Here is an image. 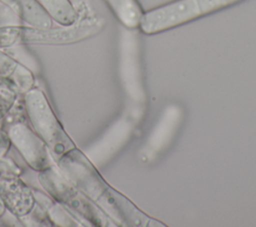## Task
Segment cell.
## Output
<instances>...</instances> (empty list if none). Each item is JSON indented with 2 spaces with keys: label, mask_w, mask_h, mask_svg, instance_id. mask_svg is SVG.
I'll return each mask as SVG.
<instances>
[{
  "label": "cell",
  "mask_w": 256,
  "mask_h": 227,
  "mask_svg": "<svg viewBox=\"0 0 256 227\" xmlns=\"http://www.w3.org/2000/svg\"><path fill=\"white\" fill-rule=\"evenodd\" d=\"M63 174L116 224L148 225L149 218L126 197L113 189L99 174L94 164L77 147L56 160Z\"/></svg>",
  "instance_id": "obj_1"
},
{
  "label": "cell",
  "mask_w": 256,
  "mask_h": 227,
  "mask_svg": "<svg viewBox=\"0 0 256 227\" xmlns=\"http://www.w3.org/2000/svg\"><path fill=\"white\" fill-rule=\"evenodd\" d=\"M37 179L44 191L67 208L84 226H116L117 224L58 168L52 164L37 172Z\"/></svg>",
  "instance_id": "obj_2"
},
{
  "label": "cell",
  "mask_w": 256,
  "mask_h": 227,
  "mask_svg": "<svg viewBox=\"0 0 256 227\" xmlns=\"http://www.w3.org/2000/svg\"><path fill=\"white\" fill-rule=\"evenodd\" d=\"M240 0H174L144 12L139 28L145 34H156L208 15Z\"/></svg>",
  "instance_id": "obj_3"
},
{
  "label": "cell",
  "mask_w": 256,
  "mask_h": 227,
  "mask_svg": "<svg viewBox=\"0 0 256 227\" xmlns=\"http://www.w3.org/2000/svg\"><path fill=\"white\" fill-rule=\"evenodd\" d=\"M23 100L29 124L44 140L55 160L76 147L40 88L33 87L23 95Z\"/></svg>",
  "instance_id": "obj_4"
},
{
  "label": "cell",
  "mask_w": 256,
  "mask_h": 227,
  "mask_svg": "<svg viewBox=\"0 0 256 227\" xmlns=\"http://www.w3.org/2000/svg\"><path fill=\"white\" fill-rule=\"evenodd\" d=\"M132 30L134 29H127L121 40L120 79L127 100L126 112L141 120L145 112L147 96L143 83L138 39Z\"/></svg>",
  "instance_id": "obj_5"
},
{
  "label": "cell",
  "mask_w": 256,
  "mask_h": 227,
  "mask_svg": "<svg viewBox=\"0 0 256 227\" xmlns=\"http://www.w3.org/2000/svg\"><path fill=\"white\" fill-rule=\"evenodd\" d=\"M78 10V9H77ZM77 20L69 25L53 26L48 29H38L22 26L21 42L36 44H69L84 40L100 32L105 21L85 11L79 12Z\"/></svg>",
  "instance_id": "obj_6"
},
{
  "label": "cell",
  "mask_w": 256,
  "mask_h": 227,
  "mask_svg": "<svg viewBox=\"0 0 256 227\" xmlns=\"http://www.w3.org/2000/svg\"><path fill=\"white\" fill-rule=\"evenodd\" d=\"M7 132L12 145L32 170L39 172L53 164L48 146L29 122L15 123Z\"/></svg>",
  "instance_id": "obj_7"
},
{
  "label": "cell",
  "mask_w": 256,
  "mask_h": 227,
  "mask_svg": "<svg viewBox=\"0 0 256 227\" xmlns=\"http://www.w3.org/2000/svg\"><path fill=\"white\" fill-rule=\"evenodd\" d=\"M183 114V109L177 104H171L163 110L142 148L143 158L154 159L170 145L181 125Z\"/></svg>",
  "instance_id": "obj_8"
},
{
  "label": "cell",
  "mask_w": 256,
  "mask_h": 227,
  "mask_svg": "<svg viewBox=\"0 0 256 227\" xmlns=\"http://www.w3.org/2000/svg\"><path fill=\"white\" fill-rule=\"evenodd\" d=\"M0 198L6 209L18 218L27 214L35 204L32 187L28 186L21 177L1 178Z\"/></svg>",
  "instance_id": "obj_9"
},
{
  "label": "cell",
  "mask_w": 256,
  "mask_h": 227,
  "mask_svg": "<svg viewBox=\"0 0 256 227\" xmlns=\"http://www.w3.org/2000/svg\"><path fill=\"white\" fill-rule=\"evenodd\" d=\"M35 202L44 209L52 225L60 227L84 226L67 208L51 197L46 191L32 187Z\"/></svg>",
  "instance_id": "obj_10"
},
{
  "label": "cell",
  "mask_w": 256,
  "mask_h": 227,
  "mask_svg": "<svg viewBox=\"0 0 256 227\" xmlns=\"http://www.w3.org/2000/svg\"><path fill=\"white\" fill-rule=\"evenodd\" d=\"M12 9L17 13L25 26L48 29L54 21L37 0H16Z\"/></svg>",
  "instance_id": "obj_11"
},
{
  "label": "cell",
  "mask_w": 256,
  "mask_h": 227,
  "mask_svg": "<svg viewBox=\"0 0 256 227\" xmlns=\"http://www.w3.org/2000/svg\"><path fill=\"white\" fill-rule=\"evenodd\" d=\"M118 20L127 29L139 27L143 10L137 0H105Z\"/></svg>",
  "instance_id": "obj_12"
},
{
  "label": "cell",
  "mask_w": 256,
  "mask_h": 227,
  "mask_svg": "<svg viewBox=\"0 0 256 227\" xmlns=\"http://www.w3.org/2000/svg\"><path fill=\"white\" fill-rule=\"evenodd\" d=\"M58 25L74 23L78 16L77 8L70 0H37Z\"/></svg>",
  "instance_id": "obj_13"
},
{
  "label": "cell",
  "mask_w": 256,
  "mask_h": 227,
  "mask_svg": "<svg viewBox=\"0 0 256 227\" xmlns=\"http://www.w3.org/2000/svg\"><path fill=\"white\" fill-rule=\"evenodd\" d=\"M4 80L17 95L21 96L35 87V76L32 70L20 62L17 63L11 74Z\"/></svg>",
  "instance_id": "obj_14"
},
{
  "label": "cell",
  "mask_w": 256,
  "mask_h": 227,
  "mask_svg": "<svg viewBox=\"0 0 256 227\" xmlns=\"http://www.w3.org/2000/svg\"><path fill=\"white\" fill-rule=\"evenodd\" d=\"M18 122H28L23 96L21 95L16 98V100L7 110L0 121V126L7 130L11 125Z\"/></svg>",
  "instance_id": "obj_15"
},
{
  "label": "cell",
  "mask_w": 256,
  "mask_h": 227,
  "mask_svg": "<svg viewBox=\"0 0 256 227\" xmlns=\"http://www.w3.org/2000/svg\"><path fill=\"white\" fill-rule=\"evenodd\" d=\"M22 226H35V227H48L53 226L49 220L46 212L42 207H40L36 202L33 208L24 216L19 217Z\"/></svg>",
  "instance_id": "obj_16"
},
{
  "label": "cell",
  "mask_w": 256,
  "mask_h": 227,
  "mask_svg": "<svg viewBox=\"0 0 256 227\" xmlns=\"http://www.w3.org/2000/svg\"><path fill=\"white\" fill-rule=\"evenodd\" d=\"M22 26L0 27V49H8L21 42Z\"/></svg>",
  "instance_id": "obj_17"
},
{
  "label": "cell",
  "mask_w": 256,
  "mask_h": 227,
  "mask_svg": "<svg viewBox=\"0 0 256 227\" xmlns=\"http://www.w3.org/2000/svg\"><path fill=\"white\" fill-rule=\"evenodd\" d=\"M23 172V168L8 154L0 157V179L21 177Z\"/></svg>",
  "instance_id": "obj_18"
},
{
  "label": "cell",
  "mask_w": 256,
  "mask_h": 227,
  "mask_svg": "<svg viewBox=\"0 0 256 227\" xmlns=\"http://www.w3.org/2000/svg\"><path fill=\"white\" fill-rule=\"evenodd\" d=\"M24 25L17 13L7 4L0 1V27Z\"/></svg>",
  "instance_id": "obj_19"
},
{
  "label": "cell",
  "mask_w": 256,
  "mask_h": 227,
  "mask_svg": "<svg viewBox=\"0 0 256 227\" xmlns=\"http://www.w3.org/2000/svg\"><path fill=\"white\" fill-rule=\"evenodd\" d=\"M18 96L7 83L0 88V121Z\"/></svg>",
  "instance_id": "obj_20"
},
{
  "label": "cell",
  "mask_w": 256,
  "mask_h": 227,
  "mask_svg": "<svg viewBox=\"0 0 256 227\" xmlns=\"http://www.w3.org/2000/svg\"><path fill=\"white\" fill-rule=\"evenodd\" d=\"M18 61L11 56L8 52L3 49H0V77L5 79L7 78L13 69L16 67Z\"/></svg>",
  "instance_id": "obj_21"
},
{
  "label": "cell",
  "mask_w": 256,
  "mask_h": 227,
  "mask_svg": "<svg viewBox=\"0 0 256 227\" xmlns=\"http://www.w3.org/2000/svg\"><path fill=\"white\" fill-rule=\"evenodd\" d=\"M11 146L12 143L7 130L0 126V157L7 155Z\"/></svg>",
  "instance_id": "obj_22"
},
{
  "label": "cell",
  "mask_w": 256,
  "mask_h": 227,
  "mask_svg": "<svg viewBox=\"0 0 256 227\" xmlns=\"http://www.w3.org/2000/svg\"><path fill=\"white\" fill-rule=\"evenodd\" d=\"M5 211H6L5 204L3 203V201H2V200H1V198H0V217L5 213Z\"/></svg>",
  "instance_id": "obj_23"
},
{
  "label": "cell",
  "mask_w": 256,
  "mask_h": 227,
  "mask_svg": "<svg viewBox=\"0 0 256 227\" xmlns=\"http://www.w3.org/2000/svg\"><path fill=\"white\" fill-rule=\"evenodd\" d=\"M0 1H2V2H4L5 4H7L8 6H10L11 8L13 7V5H14V3L16 2V0H0Z\"/></svg>",
  "instance_id": "obj_24"
},
{
  "label": "cell",
  "mask_w": 256,
  "mask_h": 227,
  "mask_svg": "<svg viewBox=\"0 0 256 227\" xmlns=\"http://www.w3.org/2000/svg\"><path fill=\"white\" fill-rule=\"evenodd\" d=\"M5 84H6V82H5V80H4V79H3V78H1V77H0V88H1V87H2V86H4V85H5Z\"/></svg>",
  "instance_id": "obj_25"
}]
</instances>
